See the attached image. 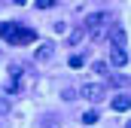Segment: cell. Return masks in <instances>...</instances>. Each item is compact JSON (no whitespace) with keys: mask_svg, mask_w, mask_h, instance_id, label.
<instances>
[{"mask_svg":"<svg viewBox=\"0 0 131 128\" xmlns=\"http://www.w3.org/2000/svg\"><path fill=\"white\" fill-rule=\"evenodd\" d=\"M0 37H6L12 46H21V43H34L37 34L31 28H18V25H9V22H0Z\"/></svg>","mask_w":131,"mask_h":128,"instance_id":"1","label":"cell"},{"mask_svg":"<svg viewBox=\"0 0 131 128\" xmlns=\"http://www.w3.org/2000/svg\"><path fill=\"white\" fill-rule=\"evenodd\" d=\"M110 22H113V15H110V12H92V15L85 18L82 31H95V28H104V25H110Z\"/></svg>","mask_w":131,"mask_h":128,"instance_id":"2","label":"cell"},{"mask_svg":"<svg viewBox=\"0 0 131 128\" xmlns=\"http://www.w3.org/2000/svg\"><path fill=\"white\" fill-rule=\"evenodd\" d=\"M104 92H107V89H104V82H85V86L79 89V95L85 98V101H101Z\"/></svg>","mask_w":131,"mask_h":128,"instance_id":"3","label":"cell"},{"mask_svg":"<svg viewBox=\"0 0 131 128\" xmlns=\"http://www.w3.org/2000/svg\"><path fill=\"white\" fill-rule=\"evenodd\" d=\"M110 40H113V49H128V31L125 28H116Z\"/></svg>","mask_w":131,"mask_h":128,"instance_id":"4","label":"cell"},{"mask_svg":"<svg viewBox=\"0 0 131 128\" xmlns=\"http://www.w3.org/2000/svg\"><path fill=\"white\" fill-rule=\"evenodd\" d=\"M110 64L113 67H125L128 64V52L125 49H110Z\"/></svg>","mask_w":131,"mask_h":128,"instance_id":"5","label":"cell"},{"mask_svg":"<svg viewBox=\"0 0 131 128\" xmlns=\"http://www.w3.org/2000/svg\"><path fill=\"white\" fill-rule=\"evenodd\" d=\"M52 49H55L52 43H40L37 52H34V58H37V61H49V58H52Z\"/></svg>","mask_w":131,"mask_h":128,"instance_id":"6","label":"cell"},{"mask_svg":"<svg viewBox=\"0 0 131 128\" xmlns=\"http://www.w3.org/2000/svg\"><path fill=\"white\" fill-rule=\"evenodd\" d=\"M128 107H131V98H128V95H116V98H113V110H119V113H125Z\"/></svg>","mask_w":131,"mask_h":128,"instance_id":"7","label":"cell"},{"mask_svg":"<svg viewBox=\"0 0 131 128\" xmlns=\"http://www.w3.org/2000/svg\"><path fill=\"white\" fill-rule=\"evenodd\" d=\"M82 37H85V31H82V28H73V31H70V37H67V43H70V46H76Z\"/></svg>","mask_w":131,"mask_h":128,"instance_id":"8","label":"cell"},{"mask_svg":"<svg viewBox=\"0 0 131 128\" xmlns=\"http://www.w3.org/2000/svg\"><path fill=\"white\" fill-rule=\"evenodd\" d=\"M92 70H95L98 76H107V70H110V67H107V61H95V64H92Z\"/></svg>","mask_w":131,"mask_h":128,"instance_id":"9","label":"cell"},{"mask_svg":"<svg viewBox=\"0 0 131 128\" xmlns=\"http://www.w3.org/2000/svg\"><path fill=\"white\" fill-rule=\"evenodd\" d=\"M82 122H85V125H95V122H98V113H95V110H85V113H82Z\"/></svg>","mask_w":131,"mask_h":128,"instance_id":"10","label":"cell"},{"mask_svg":"<svg viewBox=\"0 0 131 128\" xmlns=\"http://www.w3.org/2000/svg\"><path fill=\"white\" fill-rule=\"evenodd\" d=\"M12 92H18V79H9L6 82V95H12Z\"/></svg>","mask_w":131,"mask_h":128,"instance_id":"11","label":"cell"},{"mask_svg":"<svg viewBox=\"0 0 131 128\" xmlns=\"http://www.w3.org/2000/svg\"><path fill=\"white\" fill-rule=\"evenodd\" d=\"M82 64H85V61H82V55H73V58H70V67H82Z\"/></svg>","mask_w":131,"mask_h":128,"instance_id":"12","label":"cell"},{"mask_svg":"<svg viewBox=\"0 0 131 128\" xmlns=\"http://www.w3.org/2000/svg\"><path fill=\"white\" fill-rule=\"evenodd\" d=\"M55 125V119H52V116H46V119H43V128H52Z\"/></svg>","mask_w":131,"mask_h":128,"instance_id":"13","label":"cell"}]
</instances>
